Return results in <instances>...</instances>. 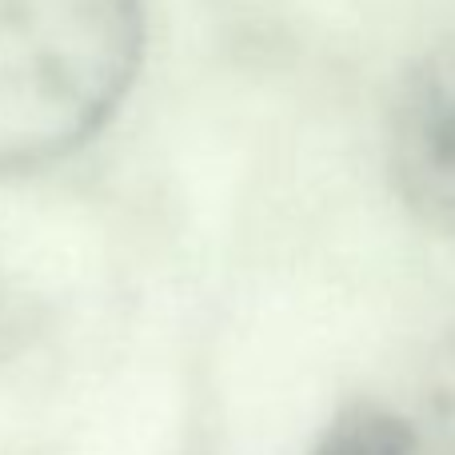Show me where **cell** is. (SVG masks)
Segmentation results:
<instances>
[{
    "instance_id": "cell-1",
    "label": "cell",
    "mask_w": 455,
    "mask_h": 455,
    "mask_svg": "<svg viewBox=\"0 0 455 455\" xmlns=\"http://www.w3.org/2000/svg\"><path fill=\"white\" fill-rule=\"evenodd\" d=\"M148 0H0V176L80 152L128 100Z\"/></svg>"
},
{
    "instance_id": "cell-3",
    "label": "cell",
    "mask_w": 455,
    "mask_h": 455,
    "mask_svg": "<svg viewBox=\"0 0 455 455\" xmlns=\"http://www.w3.org/2000/svg\"><path fill=\"white\" fill-rule=\"evenodd\" d=\"M304 455H427L416 424L384 403H347Z\"/></svg>"
},
{
    "instance_id": "cell-4",
    "label": "cell",
    "mask_w": 455,
    "mask_h": 455,
    "mask_svg": "<svg viewBox=\"0 0 455 455\" xmlns=\"http://www.w3.org/2000/svg\"><path fill=\"white\" fill-rule=\"evenodd\" d=\"M411 424L427 455H455V331L443 336L427 355Z\"/></svg>"
},
{
    "instance_id": "cell-2",
    "label": "cell",
    "mask_w": 455,
    "mask_h": 455,
    "mask_svg": "<svg viewBox=\"0 0 455 455\" xmlns=\"http://www.w3.org/2000/svg\"><path fill=\"white\" fill-rule=\"evenodd\" d=\"M387 176L403 208L455 243V36L432 48L395 88Z\"/></svg>"
}]
</instances>
